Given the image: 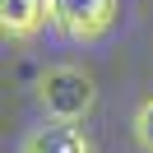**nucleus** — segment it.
I'll use <instances>...</instances> for the list:
<instances>
[{"label":"nucleus","instance_id":"obj_3","mask_svg":"<svg viewBox=\"0 0 153 153\" xmlns=\"http://www.w3.org/2000/svg\"><path fill=\"white\" fill-rule=\"evenodd\" d=\"M19 153H93V139L84 134V125L47 121V125H37V130H28L19 139Z\"/></svg>","mask_w":153,"mask_h":153},{"label":"nucleus","instance_id":"obj_5","mask_svg":"<svg viewBox=\"0 0 153 153\" xmlns=\"http://www.w3.org/2000/svg\"><path fill=\"white\" fill-rule=\"evenodd\" d=\"M134 139H139L144 149L153 153V97H144L139 111H134Z\"/></svg>","mask_w":153,"mask_h":153},{"label":"nucleus","instance_id":"obj_2","mask_svg":"<svg viewBox=\"0 0 153 153\" xmlns=\"http://www.w3.org/2000/svg\"><path fill=\"white\" fill-rule=\"evenodd\" d=\"M121 19V0H51V28L65 42H102Z\"/></svg>","mask_w":153,"mask_h":153},{"label":"nucleus","instance_id":"obj_4","mask_svg":"<svg viewBox=\"0 0 153 153\" xmlns=\"http://www.w3.org/2000/svg\"><path fill=\"white\" fill-rule=\"evenodd\" d=\"M51 23V0H0V28L10 42H33Z\"/></svg>","mask_w":153,"mask_h":153},{"label":"nucleus","instance_id":"obj_1","mask_svg":"<svg viewBox=\"0 0 153 153\" xmlns=\"http://www.w3.org/2000/svg\"><path fill=\"white\" fill-rule=\"evenodd\" d=\"M37 107L47 111V121L79 125L97 107V84L79 65H51V70L37 74Z\"/></svg>","mask_w":153,"mask_h":153}]
</instances>
